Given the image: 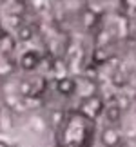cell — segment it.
Segmentation results:
<instances>
[{
	"label": "cell",
	"mask_w": 136,
	"mask_h": 147,
	"mask_svg": "<svg viewBox=\"0 0 136 147\" xmlns=\"http://www.w3.org/2000/svg\"><path fill=\"white\" fill-rule=\"evenodd\" d=\"M36 55H33V53H27V55H24L22 56V67L24 69H33V67L36 65Z\"/></svg>",
	"instance_id": "cell-4"
},
{
	"label": "cell",
	"mask_w": 136,
	"mask_h": 147,
	"mask_svg": "<svg viewBox=\"0 0 136 147\" xmlns=\"http://www.w3.org/2000/svg\"><path fill=\"white\" fill-rule=\"evenodd\" d=\"M18 38H22V40H29L31 38V29L29 27H22V29L18 31Z\"/></svg>",
	"instance_id": "cell-5"
},
{
	"label": "cell",
	"mask_w": 136,
	"mask_h": 147,
	"mask_svg": "<svg viewBox=\"0 0 136 147\" xmlns=\"http://www.w3.org/2000/svg\"><path fill=\"white\" fill-rule=\"evenodd\" d=\"M0 147H9L7 144H4V142H0Z\"/></svg>",
	"instance_id": "cell-6"
},
{
	"label": "cell",
	"mask_w": 136,
	"mask_h": 147,
	"mask_svg": "<svg viewBox=\"0 0 136 147\" xmlns=\"http://www.w3.org/2000/svg\"><path fill=\"white\" fill-rule=\"evenodd\" d=\"M102 144L105 147H118L122 144V136L114 127H107L102 131Z\"/></svg>",
	"instance_id": "cell-1"
},
{
	"label": "cell",
	"mask_w": 136,
	"mask_h": 147,
	"mask_svg": "<svg viewBox=\"0 0 136 147\" xmlns=\"http://www.w3.org/2000/svg\"><path fill=\"white\" fill-rule=\"evenodd\" d=\"M105 116H107V120L109 122H118L120 120V116H122V109H120V105H109V107H105Z\"/></svg>",
	"instance_id": "cell-2"
},
{
	"label": "cell",
	"mask_w": 136,
	"mask_h": 147,
	"mask_svg": "<svg viewBox=\"0 0 136 147\" xmlns=\"http://www.w3.org/2000/svg\"><path fill=\"white\" fill-rule=\"evenodd\" d=\"M2 35H4V31H2V29H0V36H2Z\"/></svg>",
	"instance_id": "cell-7"
},
{
	"label": "cell",
	"mask_w": 136,
	"mask_h": 147,
	"mask_svg": "<svg viewBox=\"0 0 136 147\" xmlns=\"http://www.w3.org/2000/svg\"><path fill=\"white\" fill-rule=\"evenodd\" d=\"M58 89H60V93H64V94H71V93H75V80H71V78H62V80L58 82Z\"/></svg>",
	"instance_id": "cell-3"
}]
</instances>
